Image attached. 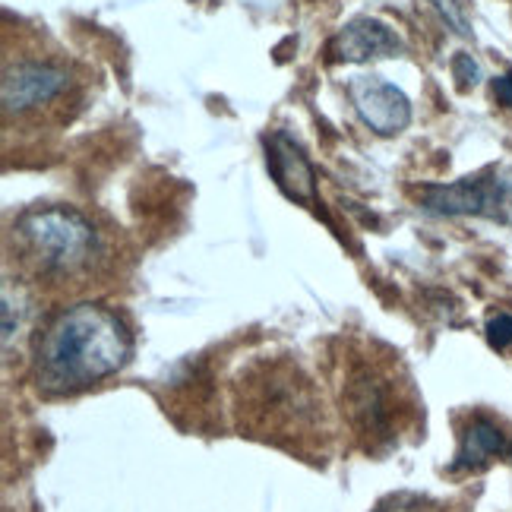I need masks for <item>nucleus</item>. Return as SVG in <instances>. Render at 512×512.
Returning a JSON list of instances; mask_svg holds the SVG:
<instances>
[{
	"label": "nucleus",
	"mask_w": 512,
	"mask_h": 512,
	"mask_svg": "<svg viewBox=\"0 0 512 512\" xmlns=\"http://www.w3.org/2000/svg\"><path fill=\"white\" fill-rule=\"evenodd\" d=\"M266 165L285 196H291V200H298V203L317 200V177H313L307 155L288 133L279 130L266 140Z\"/></svg>",
	"instance_id": "6"
},
{
	"label": "nucleus",
	"mask_w": 512,
	"mask_h": 512,
	"mask_svg": "<svg viewBox=\"0 0 512 512\" xmlns=\"http://www.w3.org/2000/svg\"><path fill=\"white\" fill-rule=\"evenodd\" d=\"M424 209L437 215H484V219L512 222V174L487 171L462 177L456 184H430L421 190Z\"/></svg>",
	"instance_id": "3"
},
{
	"label": "nucleus",
	"mask_w": 512,
	"mask_h": 512,
	"mask_svg": "<svg viewBox=\"0 0 512 512\" xmlns=\"http://www.w3.org/2000/svg\"><path fill=\"white\" fill-rule=\"evenodd\" d=\"M402 51H405L402 38L392 32L383 19H373V16L351 19V23L336 35V42H332V57H336V61H345V64L396 57Z\"/></svg>",
	"instance_id": "5"
},
{
	"label": "nucleus",
	"mask_w": 512,
	"mask_h": 512,
	"mask_svg": "<svg viewBox=\"0 0 512 512\" xmlns=\"http://www.w3.org/2000/svg\"><path fill=\"white\" fill-rule=\"evenodd\" d=\"M494 95L500 98V105H506L512 111V67L494 80Z\"/></svg>",
	"instance_id": "14"
},
{
	"label": "nucleus",
	"mask_w": 512,
	"mask_h": 512,
	"mask_svg": "<svg viewBox=\"0 0 512 512\" xmlns=\"http://www.w3.org/2000/svg\"><path fill=\"white\" fill-rule=\"evenodd\" d=\"M19 238L26 241L38 266L67 272L89 260L95 247V231L80 212L54 206V209H35L23 215L16 225Z\"/></svg>",
	"instance_id": "2"
},
{
	"label": "nucleus",
	"mask_w": 512,
	"mask_h": 512,
	"mask_svg": "<svg viewBox=\"0 0 512 512\" xmlns=\"http://www.w3.org/2000/svg\"><path fill=\"white\" fill-rule=\"evenodd\" d=\"M351 418L361 427V433H373V437H389L392 433V408L389 396L380 386V380L361 377L351 383Z\"/></svg>",
	"instance_id": "9"
},
{
	"label": "nucleus",
	"mask_w": 512,
	"mask_h": 512,
	"mask_svg": "<svg viewBox=\"0 0 512 512\" xmlns=\"http://www.w3.org/2000/svg\"><path fill=\"white\" fill-rule=\"evenodd\" d=\"M67 86V73L48 64H16L4 73L0 83V102L4 111H29Z\"/></svg>",
	"instance_id": "7"
},
{
	"label": "nucleus",
	"mask_w": 512,
	"mask_h": 512,
	"mask_svg": "<svg viewBox=\"0 0 512 512\" xmlns=\"http://www.w3.org/2000/svg\"><path fill=\"white\" fill-rule=\"evenodd\" d=\"M127 358L130 332L124 320L102 304H76L45 326L35 377L48 392H80L117 373Z\"/></svg>",
	"instance_id": "1"
},
{
	"label": "nucleus",
	"mask_w": 512,
	"mask_h": 512,
	"mask_svg": "<svg viewBox=\"0 0 512 512\" xmlns=\"http://www.w3.org/2000/svg\"><path fill=\"white\" fill-rule=\"evenodd\" d=\"M506 456H512V443L503 433V427L494 424L490 418H471L465 433H462L456 468L475 471V468H484L487 462L506 459Z\"/></svg>",
	"instance_id": "8"
},
{
	"label": "nucleus",
	"mask_w": 512,
	"mask_h": 512,
	"mask_svg": "<svg viewBox=\"0 0 512 512\" xmlns=\"http://www.w3.org/2000/svg\"><path fill=\"white\" fill-rule=\"evenodd\" d=\"M452 73H456V80H459L462 89L478 86V80H481V67H478V61L471 54H456V57H452Z\"/></svg>",
	"instance_id": "13"
},
{
	"label": "nucleus",
	"mask_w": 512,
	"mask_h": 512,
	"mask_svg": "<svg viewBox=\"0 0 512 512\" xmlns=\"http://www.w3.org/2000/svg\"><path fill=\"white\" fill-rule=\"evenodd\" d=\"M484 332H487L490 348H497V351L512 348V317H509V313H497V317H490Z\"/></svg>",
	"instance_id": "11"
},
{
	"label": "nucleus",
	"mask_w": 512,
	"mask_h": 512,
	"mask_svg": "<svg viewBox=\"0 0 512 512\" xmlns=\"http://www.w3.org/2000/svg\"><path fill=\"white\" fill-rule=\"evenodd\" d=\"M427 4H433V10H437L459 35H471V26H468V19L459 7V0H427Z\"/></svg>",
	"instance_id": "12"
},
{
	"label": "nucleus",
	"mask_w": 512,
	"mask_h": 512,
	"mask_svg": "<svg viewBox=\"0 0 512 512\" xmlns=\"http://www.w3.org/2000/svg\"><path fill=\"white\" fill-rule=\"evenodd\" d=\"M351 105L361 121L380 136H396L411 121V102L408 95L386 83L383 76H354L348 83Z\"/></svg>",
	"instance_id": "4"
},
{
	"label": "nucleus",
	"mask_w": 512,
	"mask_h": 512,
	"mask_svg": "<svg viewBox=\"0 0 512 512\" xmlns=\"http://www.w3.org/2000/svg\"><path fill=\"white\" fill-rule=\"evenodd\" d=\"M377 512H440V506L430 500H421L415 494H396V497L383 500L377 506Z\"/></svg>",
	"instance_id": "10"
}]
</instances>
